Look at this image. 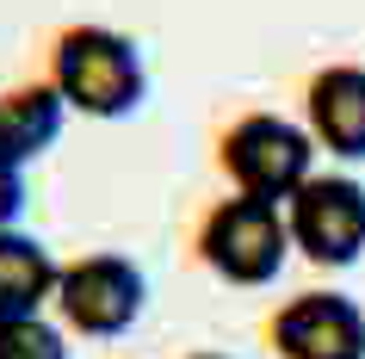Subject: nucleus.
Here are the masks:
<instances>
[{
  "label": "nucleus",
  "instance_id": "nucleus-1",
  "mask_svg": "<svg viewBox=\"0 0 365 359\" xmlns=\"http://www.w3.org/2000/svg\"><path fill=\"white\" fill-rule=\"evenodd\" d=\"M43 81L62 93V106L75 118H130L149 93V69L136 38L112 31V25H56V38L43 50Z\"/></svg>",
  "mask_w": 365,
  "mask_h": 359
},
{
  "label": "nucleus",
  "instance_id": "nucleus-6",
  "mask_svg": "<svg viewBox=\"0 0 365 359\" xmlns=\"http://www.w3.org/2000/svg\"><path fill=\"white\" fill-rule=\"evenodd\" d=\"M267 347L279 359H365V310L328 285L291 291L267 322Z\"/></svg>",
  "mask_w": 365,
  "mask_h": 359
},
{
  "label": "nucleus",
  "instance_id": "nucleus-10",
  "mask_svg": "<svg viewBox=\"0 0 365 359\" xmlns=\"http://www.w3.org/2000/svg\"><path fill=\"white\" fill-rule=\"evenodd\" d=\"M0 359H68V335L43 316H0Z\"/></svg>",
  "mask_w": 365,
  "mask_h": 359
},
{
  "label": "nucleus",
  "instance_id": "nucleus-4",
  "mask_svg": "<svg viewBox=\"0 0 365 359\" xmlns=\"http://www.w3.org/2000/svg\"><path fill=\"white\" fill-rule=\"evenodd\" d=\"M149 303V279L130 254H112V248H93V254H75L56 279V310L62 328H75L87 340H112L124 335Z\"/></svg>",
  "mask_w": 365,
  "mask_h": 359
},
{
  "label": "nucleus",
  "instance_id": "nucleus-5",
  "mask_svg": "<svg viewBox=\"0 0 365 359\" xmlns=\"http://www.w3.org/2000/svg\"><path fill=\"white\" fill-rule=\"evenodd\" d=\"M291 248L309 266H353L365 261V186L353 173H309L285 198Z\"/></svg>",
  "mask_w": 365,
  "mask_h": 359
},
{
  "label": "nucleus",
  "instance_id": "nucleus-8",
  "mask_svg": "<svg viewBox=\"0 0 365 359\" xmlns=\"http://www.w3.org/2000/svg\"><path fill=\"white\" fill-rule=\"evenodd\" d=\"M62 124H68V106L50 81H19L0 93V161L6 168H31L38 155L56 149Z\"/></svg>",
  "mask_w": 365,
  "mask_h": 359
},
{
  "label": "nucleus",
  "instance_id": "nucleus-3",
  "mask_svg": "<svg viewBox=\"0 0 365 359\" xmlns=\"http://www.w3.org/2000/svg\"><path fill=\"white\" fill-rule=\"evenodd\" d=\"M217 168L235 192L285 205L316 173V136L309 124H291L279 112H242L217 131Z\"/></svg>",
  "mask_w": 365,
  "mask_h": 359
},
{
  "label": "nucleus",
  "instance_id": "nucleus-11",
  "mask_svg": "<svg viewBox=\"0 0 365 359\" xmlns=\"http://www.w3.org/2000/svg\"><path fill=\"white\" fill-rule=\"evenodd\" d=\"M19 211H25V180H19V168L0 161V229L19 223Z\"/></svg>",
  "mask_w": 365,
  "mask_h": 359
},
{
  "label": "nucleus",
  "instance_id": "nucleus-7",
  "mask_svg": "<svg viewBox=\"0 0 365 359\" xmlns=\"http://www.w3.org/2000/svg\"><path fill=\"white\" fill-rule=\"evenodd\" d=\"M304 124L334 161H365V69L328 62L304 81Z\"/></svg>",
  "mask_w": 365,
  "mask_h": 359
},
{
  "label": "nucleus",
  "instance_id": "nucleus-9",
  "mask_svg": "<svg viewBox=\"0 0 365 359\" xmlns=\"http://www.w3.org/2000/svg\"><path fill=\"white\" fill-rule=\"evenodd\" d=\"M62 266L31 242L25 229H0V316H38L43 303H56Z\"/></svg>",
  "mask_w": 365,
  "mask_h": 359
},
{
  "label": "nucleus",
  "instance_id": "nucleus-12",
  "mask_svg": "<svg viewBox=\"0 0 365 359\" xmlns=\"http://www.w3.org/2000/svg\"><path fill=\"white\" fill-rule=\"evenodd\" d=\"M186 359H230V353H186Z\"/></svg>",
  "mask_w": 365,
  "mask_h": 359
},
{
  "label": "nucleus",
  "instance_id": "nucleus-2",
  "mask_svg": "<svg viewBox=\"0 0 365 359\" xmlns=\"http://www.w3.org/2000/svg\"><path fill=\"white\" fill-rule=\"evenodd\" d=\"M192 254L205 273H217L223 285H267L285 273V254H291V223H285V205L272 198H248V192H230L217 198L192 229Z\"/></svg>",
  "mask_w": 365,
  "mask_h": 359
}]
</instances>
